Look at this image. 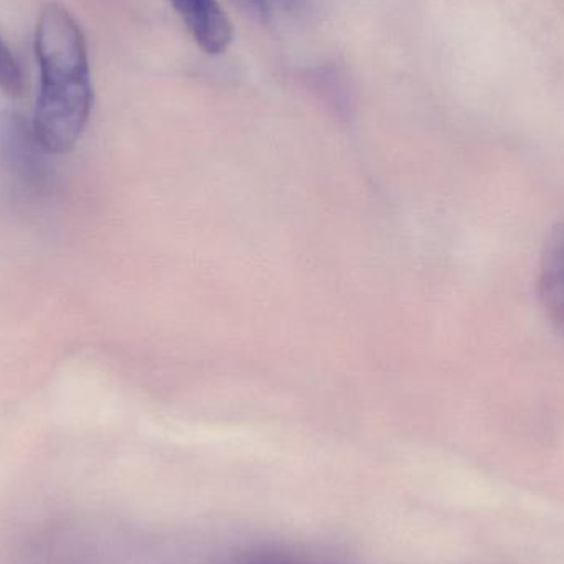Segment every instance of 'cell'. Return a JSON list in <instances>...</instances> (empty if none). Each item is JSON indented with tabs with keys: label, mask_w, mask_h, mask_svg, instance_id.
Wrapping results in <instances>:
<instances>
[{
	"label": "cell",
	"mask_w": 564,
	"mask_h": 564,
	"mask_svg": "<svg viewBox=\"0 0 564 564\" xmlns=\"http://www.w3.org/2000/svg\"><path fill=\"white\" fill-rule=\"evenodd\" d=\"M40 68L33 134L43 151L65 154L82 138L93 108L85 36L65 7L48 3L36 22Z\"/></svg>",
	"instance_id": "obj_1"
},
{
	"label": "cell",
	"mask_w": 564,
	"mask_h": 564,
	"mask_svg": "<svg viewBox=\"0 0 564 564\" xmlns=\"http://www.w3.org/2000/svg\"><path fill=\"white\" fill-rule=\"evenodd\" d=\"M198 48L221 55L234 42V25L218 0H169Z\"/></svg>",
	"instance_id": "obj_2"
},
{
	"label": "cell",
	"mask_w": 564,
	"mask_h": 564,
	"mask_svg": "<svg viewBox=\"0 0 564 564\" xmlns=\"http://www.w3.org/2000/svg\"><path fill=\"white\" fill-rule=\"evenodd\" d=\"M536 288L546 318L564 340V221L550 230L543 245Z\"/></svg>",
	"instance_id": "obj_3"
},
{
	"label": "cell",
	"mask_w": 564,
	"mask_h": 564,
	"mask_svg": "<svg viewBox=\"0 0 564 564\" xmlns=\"http://www.w3.org/2000/svg\"><path fill=\"white\" fill-rule=\"evenodd\" d=\"M23 88V75L15 56L0 36V89L9 95H20Z\"/></svg>",
	"instance_id": "obj_4"
},
{
	"label": "cell",
	"mask_w": 564,
	"mask_h": 564,
	"mask_svg": "<svg viewBox=\"0 0 564 564\" xmlns=\"http://www.w3.org/2000/svg\"><path fill=\"white\" fill-rule=\"evenodd\" d=\"M238 9L243 10L247 15L253 17V19H267V12H264L263 3L261 0H231Z\"/></svg>",
	"instance_id": "obj_5"
},
{
	"label": "cell",
	"mask_w": 564,
	"mask_h": 564,
	"mask_svg": "<svg viewBox=\"0 0 564 564\" xmlns=\"http://www.w3.org/2000/svg\"><path fill=\"white\" fill-rule=\"evenodd\" d=\"M304 0H261L263 3L264 12L267 15H271L273 12H288V10H294L295 7L301 6Z\"/></svg>",
	"instance_id": "obj_6"
}]
</instances>
